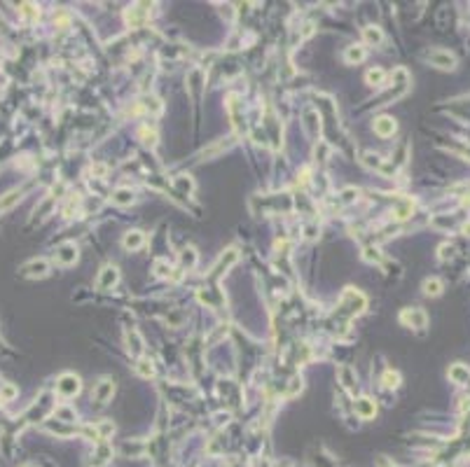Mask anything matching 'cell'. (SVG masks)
<instances>
[{"label": "cell", "instance_id": "1", "mask_svg": "<svg viewBox=\"0 0 470 467\" xmlns=\"http://www.w3.org/2000/svg\"><path fill=\"white\" fill-rule=\"evenodd\" d=\"M56 393L63 395V397H75L80 393V378L75 374H63L56 383Z\"/></svg>", "mask_w": 470, "mask_h": 467}, {"label": "cell", "instance_id": "2", "mask_svg": "<svg viewBox=\"0 0 470 467\" xmlns=\"http://www.w3.org/2000/svg\"><path fill=\"white\" fill-rule=\"evenodd\" d=\"M59 264H75V260H77V248H75V243H63L61 248L56 250V257H54Z\"/></svg>", "mask_w": 470, "mask_h": 467}, {"label": "cell", "instance_id": "3", "mask_svg": "<svg viewBox=\"0 0 470 467\" xmlns=\"http://www.w3.org/2000/svg\"><path fill=\"white\" fill-rule=\"evenodd\" d=\"M374 134L381 136V138L393 136L396 134V119H393V117H377V119H374Z\"/></svg>", "mask_w": 470, "mask_h": 467}, {"label": "cell", "instance_id": "4", "mask_svg": "<svg viewBox=\"0 0 470 467\" xmlns=\"http://www.w3.org/2000/svg\"><path fill=\"white\" fill-rule=\"evenodd\" d=\"M21 271H24V276H31V278H37V276L43 278V276H47L49 264L45 260H33V262H28Z\"/></svg>", "mask_w": 470, "mask_h": 467}, {"label": "cell", "instance_id": "5", "mask_svg": "<svg viewBox=\"0 0 470 467\" xmlns=\"http://www.w3.org/2000/svg\"><path fill=\"white\" fill-rule=\"evenodd\" d=\"M117 278H120V273H117L115 267H103V271H101V276H98V290H108V287H112L117 283Z\"/></svg>", "mask_w": 470, "mask_h": 467}, {"label": "cell", "instance_id": "6", "mask_svg": "<svg viewBox=\"0 0 470 467\" xmlns=\"http://www.w3.org/2000/svg\"><path fill=\"white\" fill-rule=\"evenodd\" d=\"M403 322H407V325H412V327H426V313L419 309H412V311H403Z\"/></svg>", "mask_w": 470, "mask_h": 467}, {"label": "cell", "instance_id": "7", "mask_svg": "<svg viewBox=\"0 0 470 467\" xmlns=\"http://www.w3.org/2000/svg\"><path fill=\"white\" fill-rule=\"evenodd\" d=\"M356 413L361 418H372L374 413H377V407H374V402L370 397H361V400L356 402Z\"/></svg>", "mask_w": 470, "mask_h": 467}, {"label": "cell", "instance_id": "8", "mask_svg": "<svg viewBox=\"0 0 470 467\" xmlns=\"http://www.w3.org/2000/svg\"><path fill=\"white\" fill-rule=\"evenodd\" d=\"M112 393H115V386L110 381H101L96 388H94V400L103 404V402H108L110 397H112Z\"/></svg>", "mask_w": 470, "mask_h": 467}, {"label": "cell", "instance_id": "9", "mask_svg": "<svg viewBox=\"0 0 470 467\" xmlns=\"http://www.w3.org/2000/svg\"><path fill=\"white\" fill-rule=\"evenodd\" d=\"M143 243H145L143 231H129L127 236H124V248H127V250H138Z\"/></svg>", "mask_w": 470, "mask_h": 467}, {"label": "cell", "instance_id": "10", "mask_svg": "<svg viewBox=\"0 0 470 467\" xmlns=\"http://www.w3.org/2000/svg\"><path fill=\"white\" fill-rule=\"evenodd\" d=\"M428 59L433 61L438 68H445V70H447V68H454V56L447 54V52H433Z\"/></svg>", "mask_w": 470, "mask_h": 467}, {"label": "cell", "instance_id": "11", "mask_svg": "<svg viewBox=\"0 0 470 467\" xmlns=\"http://www.w3.org/2000/svg\"><path fill=\"white\" fill-rule=\"evenodd\" d=\"M449 378L456 381V383H468L470 371L465 369L463 364H454V367H449Z\"/></svg>", "mask_w": 470, "mask_h": 467}, {"label": "cell", "instance_id": "12", "mask_svg": "<svg viewBox=\"0 0 470 467\" xmlns=\"http://www.w3.org/2000/svg\"><path fill=\"white\" fill-rule=\"evenodd\" d=\"M344 59H346L348 63H358V61L365 59V49H363L361 45H351V47L346 49V54H344Z\"/></svg>", "mask_w": 470, "mask_h": 467}, {"label": "cell", "instance_id": "13", "mask_svg": "<svg viewBox=\"0 0 470 467\" xmlns=\"http://www.w3.org/2000/svg\"><path fill=\"white\" fill-rule=\"evenodd\" d=\"M131 201H134V192L131 189H117L115 194H112V203H117V206H127Z\"/></svg>", "mask_w": 470, "mask_h": 467}, {"label": "cell", "instance_id": "14", "mask_svg": "<svg viewBox=\"0 0 470 467\" xmlns=\"http://www.w3.org/2000/svg\"><path fill=\"white\" fill-rule=\"evenodd\" d=\"M363 35H365L367 43H374V45H379L381 40H384V35H381V28H377V26H367V28L363 30Z\"/></svg>", "mask_w": 470, "mask_h": 467}, {"label": "cell", "instance_id": "15", "mask_svg": "<svg viewBox=\"0 0 470 467\" xmlns=\"http://www.w3.org/2000/svg\"><path fill=\"white\" fill-rule=\"evenodd\" d=\"M339 378H342V383H344V388L346 390H354V371H351V367H342L339 369Z\"/></svg>", "mask_w": 470, "mask_h": 467}, {"label": "cell", "instance_id": "16", "mask_svg": "<svg viewBox=\"0 0 470 467\" xmlns=\"http://www.w3.org/2000/svg\"><path fill=\"white\" fill-rule=\"evenodd\" d=\"M384 70H379V68H374V70H370V73L365 75V79H367V84H372V87H379L381 82H384Z\"/></svg>", "mask_w": 470, "mask_h": 467}, {"label": "cell", "instance_id": "17", "mask_svg": "<svg viewBox=\"0 0 470 467\" xmlns=\"http://www.w3.org/2000/svg\"><path fill=\"white\" fill-rule=\"evenodd\" d=\"M423 292H426V294H433V297H435V294H440V292H442V283H440V280H426V283H423Z\"/></svg>", "mask_w": 470, "mask_h": 467}, {"label": "cell", "instance_id": "18", "mask_svg": "<svg viewBox=\"0 0 470 467\" xmlns=\"http://www.w3.org/2000/svg\"><path fill=\"white\" fill-rule=\"evenodd\" d=\"M108 455H112V451H110V446H101V451L96 453V460L92 462L94 467H101V465H105L108 462Z\"/></svg>", "mask_w": 470, "mask_h": 467}, {"label": "cell", "instance_id": "19", "mask_svg": "<svg viewBox=\"0 0 470 467\" xmlns=\"http://www.w3.org/2000/svg\"><path fill=\"white\" fill-rule=\"evenodd\" d=\"M398 383H400V376H398V371H386L384 374V386L386 388H398Z\"/></svg>", "mask_w": 470, "mask_h": 467}, {"label": "cell", "instance_id": "20", "mask_svg": "<svg viewBox=\"0 0 470 467\" xmlns=\"http://www.w3.org/2000/svg\"><path fill=\"white\" fill-rule=\"evenodd\" d=\"M14 397H17V388H14V386H10V383H5V386L0 388V400L10 402V400H14Z\"/></svg>", "mask_w": 470, "mask_h": 467}, {"label": "cell", "instance_id": "21", "mask_svg": "<svg viewBox=\"0 0 470 467\" xmlns=\"http://www.w3.org/2000/svg\"><path fill=\"white\" fill-rule=\"evenodd\" d=\"M136 369H138V374H141V376H152V374H154L152 364H150V362H145V360H141V362H138V367H136Z\"/></svg>", "mask_w": 470, "mask_h": 467}, {"label": "cell", "instance_id": "22", "mask_svg": "<svg viewBox=\"0 0 470 467\" xmlns=\"http://www.w3.org/2000/svg\"><path fill=\"white\" fill-rule=\"evenodd\" d=\"M194 262H197L194 250H192V248L183 250V264H185V267H194Z\"/></svg>", "mask_w": 470, "mask_h": 467}, {"label": "cell", "instance_id": "23", "mask_svg": "<svg viewBox=\"0 0 470 467\" xmlns=\"http://www.w3.org/2000/svg\"><path fill=\"white\" fill-rule=\"evenodd\" d=\"M154 269H157V276H169V273H171V267H169L166 262H162V260L154 264Z\"/></svg>", "mask_w": 470, "mask_h": 467}, {"label": "cell", "instance_id": "24", "mask_svg": "<svg viewBox=\"0 0 470 467\" xmlns=\"http://www.w3.org/2000/svg\"><path fill=\"white\" fill-rule=\"evenodd\" d=\"M143 138H145V140H143L145 145H154V134H152V131L147 134V129H143Z\"/></svg>", "mask_w": 470, "mask_h": 467}, {"label": "cell", "instance_id": "25", "mask_svg": "<svg viewBox=\"0 0 470 467\" xmlns=\"http://www.w3.org/2000/svg\"><path fill=\"white\" fill-rule=\"evenodd\" d=\"M379 467H396V465H391V462H386V460H379Z\"/></svg>", "mask_w": 470, "mask_h": 467}]
</instances>
